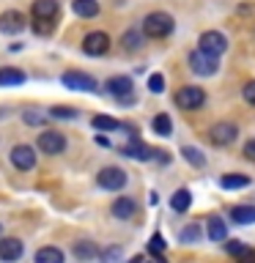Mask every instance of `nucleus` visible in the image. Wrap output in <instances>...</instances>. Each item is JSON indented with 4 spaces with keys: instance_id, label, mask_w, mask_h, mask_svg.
Returning <instances> with one entry per match:
<instances>
[{
    "instance_id": "f257e3e1",
    "label": "nucleus",
    "mask_w": 255,
    "mask_h": 263,
    "mask_svg": "<svg viewBox=\"0 0 255 263\" xmlns=\"http://www.w3.org/2000/svg\"><path fill=\"white\" fill-rule=\"evenodd\" d=\"M143 33L148 39H165L173 33V16L165 11H154L143 20Z\"/></svg>"
},
{
    "instance_id": "f03ea898",
    "label": "nucleus",
    "mask_w": 255,
    "mask_h": 263,
    "mask_svg": "<svg viewBox=\"0 0 255 263\" xmlns=\"http://www.w3.org/2000/svg\"><path fill=\"white\" fill-rule=\"evenodd\" d=\"M189 69L195 74H201V77H211V74H217L220 61L214 55L203 52V49H195V52H189Z\"/></svg>"
},
{
    "instance_id": "7ed1b4c3",
    "label": "nucleus",
    "mask_w": 255,
    "mask_h": 263,
    "mask_svg": "<svg viewBox=\"0 0 255 263\" xmlns=\"http://www.w3.org/2000/svg\"><path fill=\"white\" fill-rule=\"evenodd\" d=\"M176 104L181 107V110H201V107L206 104L203 88H197V85L178 88V90H176Z\"/></svg>"
},
{
    "instance_id": "20e7f679",
    "label": "nucleus",
    "mask_w": 255,
    "mask_h": 263,
    "mask_svg": "<svg viewBox=\"0 0 255 263\" xmlns=\"http://www.w3.org/2000/svg\"><path fill=\"white\" fill-rule=\"evenodd\" d=\"M126 181H129V176L121 167H102L96 176V184L107 189V192H118V189L126 186Z\"/></svg>"
},
{
    "instance_id": "39448f33",
    "label": "nucleus",
    "mask_w": 255,
    "mask_h": 263,
    "mask_svg": "<svg viewBox=\"0 0 255 263\" xmlns=\"http://www.w3.org/2000/svg\"><path fill=\"white\" fill-rule=\"evenodd\" d=\"M36 145H39V151L41 154H63L66 151V135L63 132H55V129H47V132H41L39 140H36Z\"/></svg>"
},
{
    "instance_id": "423d86ee",
    "label": "nucleus",
    "mask_w": 255,
    "mask_h": 263,
    "mask_svg": "<svg viewBox=\"0 0 255 263\" xmlns=\"http://www.w3.org/2000/svg\"><path fill=\"white\" fill-rule=\"evenodd\" d=\"M197 49H203V52L220 58L228 49V39L222 36L220 30H206V33H201V39H197Z\"/></svg>"
},
{
    "instance_id": "0eeeda50",
    "label": "nucleus",
    "mask_w": 255,
    "mask_h": 263,
    "mask_svg": "<svg viewBox=\"0 0 255 263\" xmlns=\"http://www.w3.org/2000/svg\"><path fill=\"white\" fill-rule=\"evenodd\" d=\"M107 49H110V36L102 33V30H94V33H88V36L82 39V52L85 55L99 58V55H104Z\"/></svg>"
},
{
    "instance_id": "6e6552de",
    "label": "nucleus",
    "mask_w": 255,
    "mask_h": 263,
    "mask_svg": "<svg viewBox=\"0 0 255 263\" xmlns=\"http://www.w3.org/2000/svg\"><path fill=\"white\" fill-rule=\"evenodd\" d=\"M236 137H239V129L233 126V123H228V121H220V123H214V126L209 129V140L214 145H230Z\"/></svg>"
},
{
    "instance_id": "1a4fd4ad",
    "label": "nucleus",
    "mask_w": 255,
    "mask_h": 263,
    "mask_svg": "<svg viewBox=\"0 0 255 263\" xmlns=\"http://www.w3.org/2000/svg\"><path fill=\"white\" fill-rule=\"evenodd\" d=\"M63 85L71 88V90H85V93H94V90H99L96 80L90 77V74H82V71H66V74H63Z\"/></svg>"
},
{
    "instance_id": "9d476101",
    "label": "nucleus",
    "mask_w": 255,
    "mask_h": 263,
    "mask_svg": "<svg viewBox=\"0 0 255 263\" xmlns=\"http://www.w3.org/2000/svg\"><path fill=\"white\" fill-rule=\"evenodd\" d=\"M11 164H14L16 170L36 167V148H30V145H14L11 148Z\"/></svg>"
},
{
    "instance_id": "9b49d317",
    "label": "nucleus",
    "mask_w": 255,
    "mask_h": 263,
    "mask_svg": "<svg viewBox=\"0 0 255 263\" xmlns=\"http://www.w3.org/2000/svg\"><path fill=\"white\" fill-rule=\"evenodd\" d=\"M33 20H55L61 14V6L58 0H33Z\"/></svg>"
},
{
    "instance_id": "f8f14e48",
    "label": "nucleus",
    "mask_w": 255,
    "mask_h": 263,
    "mask_svg": "<svg viewBox=\"0 0 255 263\" xmlns=\"http://www.w3.org/2000/svg\"><path fill=\"white\" fill-rule=\"evenodd\" d=\"M22 258V241L20 238H0V260H6V263H14V260H20Z\"/></svg>"
},
{
    "instance_id": "ddd939ff",
    "label": "nucleus",
    "mask_w": 255,
    "mask_h": 263,
    "mask_svg": "<svg viewBox=\"0 0 255 263\" xmlns=\"http://www.w3.org/2000/svg\"><path fill=\"white\" fill-rule=\"evenodd\" d=\"M110 211H113L115 219H132L137 214V203H135V197H115Z\"/></svg>"
},
{
    "instance_id": "4468645a",
    "label": "nucleus",
    "mask_w": 255,
    "mask_h": 263,
    "mask_svg": "<svg viewBox=\"0 0 255 263\" xmlns=\"http://www.w3.org/2000/svg\"><path fill=\"white\" fill-rule=\"evenodd\" d=\"M25 30V16L20 11H3L0 14V33H20Z\"/></svg>"
},
{
    "instance_id": "2eb2a0df",
    "label": "nucleus",
    "mask_w": 255,
    "mask_h": 263,
    "mask_svg": "<svg viewBox=\"0 0 255 263\" xmlns=\"http://www.w3.org/2000/svg\"><path fill=\"white\" fill-rule=\"evenodd\" d=\"M132 88H135V85H132V80L129 77H121V74H118V77H110V80L104 82L107 93H113V96H118V99L132 96Z\"/></svg>"
},
{
    "instance_id": "dca6fc26",
    "label": "nucleus",
    "mask_w": 255,
    "mask_h": 263,
    "mask_svg": "<svg viewBox=\"0 0 255 263\" xmlns=\"http://www.w3.org/2000/svg\"><path fill=\"white\" fill-rule=\"evenodd\" d=\"M121 154H126V156H132V159H140V162H148V159H154V154L156 151H151L145 143H140L137 137H132V143H126L121 148Z\"/></svg>"
},
{
    "instance_id": "f3484780",
    "label": "nucleus",
    "mask_w": 255,
    "mask_h": 263,
    "mask_svg": "<svg viewBox=\"0 0 255 263\" xmlns=\"http://www.w3.org/2000/svg\"><path fill=\"white\" fill-rule=\"evenodd\" d=\"M71 252H74V258H77L80 263L94 260V258H99V255H102V250H99L94 241H77V244L71 247Z\"/></svg>"
},
{
    "instance_id": "a211bd4d",
    "label": "nucleus",
    "mask_w": 255,
    "mask_h": 263,
    "mask_svg": "<svg viewBox=\"0 0 255 263\" xmlns=\"http://www.w3.org/2000/svg\"><path fill=\"white\" fill-rule=\"evenodd\" d=\"M230 219L236 225H250V222H255V205H233L230 209Z\"/></svg>"
},
{
    "instance_id": "6ab92c4d",
    "label": "nucleus",
    "mask_w": 255,
    "mask_h": 263,
    "mask_svg": "<svg viewBox=\"0 0 255 263\" xmlns=\"http://www.w3.org/2000/svg\"><path fill=\"white\" fill-rule=\"evenodd\" d=\"M189 205H192V192H189V189H176L170 197V209L181 214V211H187Z\"/></svg>"
},
{
    "instance_id": "aec40b11",
    "label": "nucleus",
    "mask_w": 255,
    "mask_h": 263,
    "mask_svg": "<svg viewBox=\"0 0 255 263\" xmlns=\"http://www.w3.org/2000/svg\"><path fill=\"white\" fill-rule=\"evenodd\" d=\"M222 189H244L250 186V176H242V173H228V176L220 178Z\"/></svg>"
},
{
    "instance_id": "412c9836",
    "label": "nucleus",
    "mask_w": 255,
    "mask_h": 263,
    "mask_svg": "<svg viewBox=\"0 0 255 263\" xmlns=\"http://www.w3.org/2000/svg\"><path fill=\"white\" fill-rule=\"evenodd\" d=\"M33 263H63V252L58 247H41L36 252V258H33Z\"/></svg>"
},
{
    "instance_id": "4be33fe9",
    "label": "nucleus",
    "mask_w": 255,
    "mask_h": 263,
    "mask_svg": "<svg viewBox=\"0 0 255 263\" xmlns=\"http://www.w3.org/2000/svg\"><path fill=\"white\" fill-rule=\"evenodd\" d=\"M71 8H74V14H77V16H85V20H90V16L99 14V3H96V0H74Z\"/></svg>"
},
{
    "instance_id": "5701e85b",
    "label": "nucleus",
    "mask_w": 255,
    "mask_h": 263,
    "mask_svg": "<svg viewBox=\"0 0 255 263\" xmlns=\"http://www.w3.org/2000/svg\"><path fill=\"white\" fill-rule=\"evenodd\" d=\"M209 238H211V241H225V238H228L225 219H220V217H211L209 219Z\"/></svg>"
},
{
    "instance_id": "b1692460",
    "label": "nucleus",
    "mask_w": 255,
    "mask_h": 263,
    "mask_svg": "<svg viewBox=\"0 0 255 263\" xmlns=\"http://www.w3.org/2000/svg\"><path fill=\"white\" fill-rule=\"evenodd\" d=\"M22 82H25V71L22 69H14V66L0 69V85H22Z\"/></svg>"
},
{
    "instance_id": "393cba45",
    "label": "nucleus",
    "mask_w": 255,
    "mask_h": 263,
    "mask_svg": "<svg viewBox=\"0 0 255 263\" xmlns=\"http://www.w3.org/2000/svg\"><path fill=\"white\" fill-rule=\"evenodd\" d=\"M151 129H154L159 137H168L170 132H173V121H170V115H168V112H159V115H156V118L151 121Z\"/></svg>"
},
{
    "instance_id": "a878e982",
    "label": "nucleus",
    "mask_w": 255,
    "mask_h": 263,
    "mask_svg": "<svg viewBox=\"0 0 255 263\" xmlns=\"http://www.w3.org/2000/svg\"><path fill=\"white\" fill-rule=\"evenodd\" d=\"M94 129H99V132H115V129H121L123 123L121 121H115V118H110V115H96L94 121Z\"/></svg>"
},
{
    "instance_id": "bb28decb",
    "label": "nucleus",
    "mask_w": 255,
    "mask_h": 263,
    "mask_svg": "<svg viewBox=\"0 0 255 263\" xmlns=\"http://www.w3.org/2000/svg\"><path fill=\"white\" fill-rule=\"evenodd\" d=\"M121 44L129 49V52H135V49H140V44H143V33L140 30H126L121 36Z\"/></svg>"
},
{
    "instance_id": "cd10ccee",
    "label": "nucleus",
    "mask_w": 255,
    "mask_h": 263,
    "mask_svg": "<svg viewBox=\"0 0 255 263\" xmlns=\"http://www.w3.org/2000/svg\"><path fill=\"white\" fill-rule=\"evenodd\" d=\"M197 238H201V228L195 225H187V228H181V233H178V241H184V244H195Z\"/></svg>"
},
{
    "instance_id": "c85d7f7f",
    "label": "nucleus",
    "mask_w": 255,
    "mask_h": 263,
    "mask_svg": "<svg viewBox=\"0 0 255 263\" xmlns=\"http://www.w3.org/2000/svg\"><path fill=\"white\" fill-rule=\"evenodd\" d=\"M181 154H184V159H187V162H192L195 167H203V164H206V156H203L201 151H197V148L184 145V148H181Z\"/></svg>"
},
{
    "instance_id": "c756f323",
    "label": "nucleus",
    "mask_w": 255,
    "mask_h": 263,
    "mask_svg": "<svg viewBox=\"0 0 255 263\" xmlns=\"http://www.w3.org/2000/svg\"><path fill=\"white\" fill-rule=\"evenodd\" d=\"M148 252H151V255H156V258H159V255L165 252V238H162V233H154V236H151V244H148Z\"/></svg>"
},
{
    "instance_id": "7c9ffc66",
    "label": "nucleus",
    "mask_w": 255,
    "mask_h": 263,
    "mask_svg": "<svg viewBox=\"0 0 255 263\" xmlns=\"http://www.w3.org/2000/svg\"><path fill=\"white\" fill-rule=\"evenodd\" d=\"M49 115H52V118L71 121V118H77V110H71V107H52V110H49Z\"/></svg>"
},
{
    "instance_id": "2f4dec72",
    "label": "nucleus",
    "mask_w": 255,
    "mask_h": 263,
    "mask_svg": "<svg viewBox=\"0 0 255 263\" xmlns=\"http://www.w3.org/2000/svg\"><path fill=\"white\" fill-rule=\"evenodd\" d=\"M33 30L41 33V36H49L52 33V20H33Z\"/></svg>"
},
{
    "instance_id": "473e14b6",
    "label": "nucleus",
    "mask_w": 255,
    "mask_h": 263,
    "mask_svg": "<svg viewBox=\"0 0 255 263\" xmlns=\"http://www.w3.org/2000/svg\"><path fill=\"white\" fill-rule=\"evenodd\" d=\"M148 88H151V93H162L165 90V77L162 74H151V77H148Z\"/></svg>"
},
{
    "instance_id": "72a5a7b5",
    "label": "nucleus",
    "mask_w": 255,
    "mask_h": 263,
    "mask_svg": "<svg viewBox=\"0 0 255 263\" xmlns=\"http://www.w3.org/2000/svg\"><path fill=\"white\" fill-rule=\"evenodd\" d=\"M118 258H121V250H118V247L102 250V260H107V263H118Z\"/></svg>"
},
{
    "instance_id": "f704fd0d",
    "label": "nucleus",
    "mask_w": 255,
    "mask_h": 263,
    "mask_svg": "<svg viewBox=\"0 0 255 263\" xmlns=\"http://www.w3.org/2000/svg\"><path fill=\"white\" fill-rule=\"evenodd\" d=\"M225 250H228V255H233V258H239V255H242L247 247L242 244V241H225Z\"/></svg>"
},
{
    "instance_id": "c9c22d12",
    "label": "nucleus",
    "mask_w": 255,
    "mask_h": 263,
    "mask_svg": "<svg viewBox=\"0 0 255 263\" xmlns=\"http://www.w3.org/2000/svg\"><path fill=\"white\" fill-rule=\"evenodd\" d=\"M242 93H244V102L255 107V80H252V82H247V85H244V90H242Z\"/></svg>"
},
{
    "instance_id": "e433bc0d",
    "label": "nucleus",
    "mask_w": 255,
    "mask_h": 263,
    "mask_svg": "<svg viewBox=\"0 0 255 263\" xmlns=\"http://www.w3.org/2000/svg\"><path fill=\"white\" fill-rule=\"evenodd\" d=\"M236 260H239V263H255V250H250V247H247V250L239 255Z\"/></svg>"
},
{
    "instance_id": "4c0bfd02",
    "label": "nucleus",
    "mask_w": 255,
    "mask_h": 263,
    "mask_svg": "<svg viewBox=\"0 0 255 263\" xmlns=\"http://www.w3.org/2000/svg\"><path fill=\"white\" fill-rule=\"evenodd\" d=\"M244 156H247V159H252V162H255V137H252V140H247V143H244Z\"/></svg>"
},
{
    "instance_id": "58836bf2",
    "label": "nucleus",
    "mask_w": 255,
    "mask_h": 263,
    "mask_svg": "<svg viewBox=\"0 0 255 263\" xmlns=\"http://www.w3.org/2000/svg\"><path fill=\"white\" fill-rule=\"evenodd\" d=\"M25 121H28V123H41L44 118H41L39 112H30V110H28V112H25Z\"/></svg>"
},
{
    "instance_id": "ea45409f",
    "label": "nucleus",
    "mask_w": 255,
    "mask_h": 263,
    "mask_svg": "<svg viewBox=\"0 0 255 263\" xmlns=\"http://www.w3.org/2000/svg\"><path fill=\"white\" fill-rule=\"evenodd\" d=\"M96 143H99V145H110V140L102 137V135H96Z\"/></svg>"
},
{
    "instance_id": "a19ab883",
    "label": "nucleus",
    "mask_w": 255,
    "mask_h": 263,
    "mask_svg": "<svg viewBox=\"0 0 255 263\" xmlns=\"http://www.w3.org/2000/svg\"><path fill=\"white\" fill-rule=\"evenodd\" d=\"M0 233H3V225H0Z\"/></svg>"
}]
</instances>
